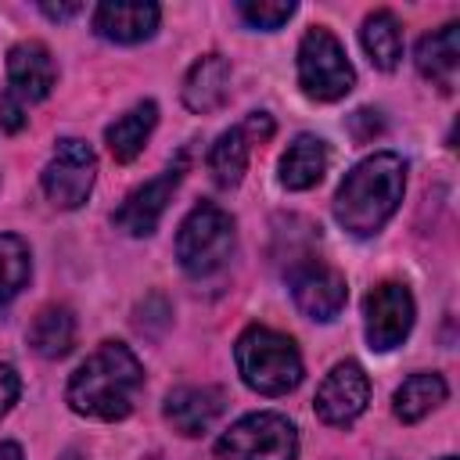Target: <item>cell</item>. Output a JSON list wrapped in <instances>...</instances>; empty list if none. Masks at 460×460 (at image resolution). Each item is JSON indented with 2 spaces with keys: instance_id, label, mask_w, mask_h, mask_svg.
Returning a JSON list of instances; mask_svg holds the SVG:
<instances>
[{
  "instance_id": "obj_1",
  "label": "cell",
  "mask_w": 460,
  "mask_h": 460,
  "mask_svg": "<svg viewBox=\"0 0 460 460\" xmlns=\"http://www.w3.org/2000/svg\"><path fill=\"white\" fill-rule=\"evenodd\" d=\"M140 385H144V370L137 356L119 341H104L93 356L79 363L65 395H68V406L83 417L122 420L133 410Z\"/></svg>"
},
{
  "instance_id": "obj_2",
  "label": "cell",
  "mask_w": 460,
  "mask_h": 460,
  "mask_svg": "<svg viewBox=\"0 0 460 460\" xmlns=\"http://www.w3.org/2000/svg\"><path fill=\"white\" fill-rule=\"evenodd\" d=\"M402 187H406V162L392 151L370 155L352 172H345L334 194V216L349 234L370 237L399 208Z\"/></svg>"
},
{
  "instance_id": "obj_3",
  "label": "cell",
  "mask_w": 460,
  "mask_h": 460,
  "mask_svg": "<svg viewBox=\"0 0 460 460\" xmlns=\"http://www.w3.org/2000/svg\"><path fill=\"white\" fill-rule=\"evenodd\" d=\"M237 370L259 395H284L302 381V356L295 341L270 327H248L234 345Z\"/></svg>"
},
{
  "instance_id": "obj_4",
  "label": "cell",
  "mask_w": 460,
  "mask_h": 460,
  "mask_svg": "<svg viewBox=\"0 0 460 460\" xmlns=\"http://www.w3.org/2000/svg\"><path fill=\"white\" fill-rule=\"evenodd\" d=\"M234 252V219L212 201L190 208L176 234V259L190 277H208L226 266Z\"/></svg>"
},
{
  "instance_id": "obj_5",
  "label": "cell",
  "mask_w": 460,
  "mask_h": 460,
  "mask_svg": "<svg viewBox=\"0 0 460 460\" xmlns=\"http://www.w3.org/2000/svg\"><path fill=\"white\" fill-rule=\"evenodd\" d=\"M295 424L280 413H248L216 442L219 460H295Z\"/></svg>"
},
{
  "instance_id": "obj_6",
  "label": "cell",
  "mask_w": 460,
  "mask_h": 460,
  "mask_svg": "<svg viewBox=\"0 0 460 460\" xmlns=\"http://www.w3.org/2000/svg\"><path fill=\"white\" fill-rule=\"evenodd\" d=\"M298 86L313 101H338L356 86L341 43L327 29H309L298 43Z\"/></svg>"
},
{
  "instance_id": "obj_7",
  "label": "cell",
  "mask_w": 460,
  "mask_h": 460,
  "mask_svg": "<svg viewBox=\"0 0 460 460\" xmlns=\"http://www.w3.org/2000/svg\"><path fill=\"white\" fill-rule=\"evenodd\" d=\"M93 176H97V155L90 144L75 140V137H65L58 140L47 169H43V190L50 198V205L58 208H79L86 198H90V187H93Z\"/></svg>"
},
{
  "instance_id": "obj_8",
  "label": "cell",
  "mask_w": 460,
  "mask_h": 460,
  "mask_svg": "<svg viewBox=\"0 0 460 460\" xmlns=\"http://www.w3.org/2000/svg\"><path fill=\"white\" fill-rule=\"evenodd\" d=\"M363 316H367V341L377 352H388L395 345H402V338L413 327V295L406 284L385 280L377 288H370L367 302H363Z\"/></svg>"
},
{
  "instance_id": "obj_9",
  "label": "cell",
  "mask_w": 460,
  "mask_h": 460,
  "mask_svg": "<svg viewBox=\"0 0 460 460\" xmlns=\"http://www.w3.org/2000/svg\"><path fill=\"white\" fill-rule=\"evenodd\" d=\"M183 172H187V155H176V162H172L169 169H162L155 180H147L144 187H137V190L122 201V208L115 212V226L126 230L129 237H147V234L158 226V219H162V212H165L172 190H176L180 180H183Z\"/></svg>"
},
{
  "instance_id": "obj_10",
  "label": "cell",
  "mask_w": 460,
  "mask_h": 460,
  "mask_svg": "<svg viewBox=\"0 0 460 460\" xmlns=\"http://www.w3.org/2000/svg\"><path fill=\"white\" fill-rule=\"evenodd\" d=\"M367 399H370V377L356 359H345L323 377L316 392V417L323 424L345 428L367 410Z\"/></svg>"
},
{
  "instance_id": "obj_11",
  "label": "cell",
  "mask_w": 460,
  "mask_h": 460,
  "mask_svg": "<svg viewBox=\"0 0 460 460\" xmlns=\"http://www.w3.org/2000/svg\"><path fill=\"white\" fill-rule=\"evenodd\" d=\"M291 295H295V305L309 316V320H334L349 298V288H345V277L334 270V266H323V262H302L291 270Z\"/></svg>"
},
{
  "instance_id": "obj_12",
  "label": "cell",
  "mask_w": 460,
  "mask_h": 460,
  "mask_svg": "<svg viewBox=\"0 0 460 460\" xmlns=\"http://www.w3.org/2000/svg\"><path fill=\"white\" fill-rule=\"evenodd\" d=\"M7 93H14L22 104L43 101L54 90V58L43 43L25 40L18 47H11L7 54Z\"/></svg>"
},
{
  "instance_id": "obj_13",
  "label": "cell",
  "mask_w": 460,
  "mask_h": 460,
  "mask_svg": "<svg viewBox=\"0 0 460 460\" xmlns=\"http://www.w3.org/2000/svg\"><path fill=\"white\" fill-rule=\"evenodd\" d=\"M226 395L223 388L212 385H183L172 388L165 399V420L180 431V435H201L216 424V417L223 413Z\"/></svg>"
},
{
  "instance_id": "obj_14",
  "label": "cell",
  "mask_w": 460,
  "mask_h": 460,
  "mask_svg": "<svg viewBox=\"0 0 460 460\" xmlns=\"http://www.w3.org/2000/svg\"><path fill=\"white\" fill-rule=\"evenodd\" d=\"M158 4H140V0H115L101 4L93 11V29L111 40V43H140L158 29Z\"/></svg>"
},
{
  "instance_id": "obj_15",
  "label": "cell",
  "mask_w": 460,
  "mask_h": 460,
  "mask_svg": "<svg viewBox=\"0 0 460 460\" xmlns=\"http://www.w3.org/2000/svg\"><path fill=\"white\" fill-rule=\"evenodd\" d=\"M417 68L424 79H431L438 90H453L456 83V68H460V25L449 22L435 32H428L417 43Z\"/></svg>"
},
{
  "instance_id": "obj_16",
  "label": "cell",
  "mask_w": 460,
  "mask_h": 460,
  "mask_svg": "<svg viewBox=\"0 0 460 460\" xmlns=\"http://www.w3.org/2000/svg\"><path fill=\"white\" fill-rule=\"evenodd\" d=\"M230 93V65L223 54H205L190 65L183 79V104L190 111H216Z\"/></svg>"
},
{
  "instance_id": "obj_17",
  "label": "cell",
  "mask_w": 460,
  "mask_h": 460,
  "mask_svg": "<svg viewBox=\"0 0 460 460\" xmlns=\"http://www.w3.org/2000/svg\"><path fill=\"white\" fill-rule=\"evenodd\" d=\"M327 172V144L313 133H298L280 155V183L288 190H309Z\"/></svg>"
},
{
  "instance_id": "obj_18",
  "label": "cell",
  "mask_w": 460,
  "mask_h": 460,
  "mask_svg": "<svg viewBox=\"0 0 460 460\" xmlns=\"http://www.w3.org/2000/svg\"><path fill=\"white\" fill-rule=\"evenodd\" d=\"M155 122H158V104H155V101H140V104H133L126 115H119V119L104 129V140H108L111 158H115V162H133V158L144 151V144H147Z\"/></svg>"
},
{
  "instance_id": "obj_19",
  "label": "cell",
  "mask_w": 460,
  "mask_h": 460,
  "mask_svg": "<svg viewBox=\"0 0 460 460\" xmlns=\"http://www.w3.org/2000/svg\"><path fill=\"white\" fill-rule=\"evenodd\" d=\"M72 341H75V316H72V309L47 305V309L36 313V320L29 327V345L40 356L58 359V356H65L72 349Z\"/></svg>"
},
{
  "instance_id": "obj_20",
  "label": "cell",
  "mask_w": 460,
  "mask_h": 460,
  "mask_svg": "<svg viewBox=\"0 0 460 460\" xmlns=\"http://www.w3.org/2000/svg\"><path fill=\"white\" fill-rule=\"evenodd\" d=\"M363 50L370 54V61L385 72H392L402 58V29L395 22L392 11H374L367 22H363Z\"/></svg>"
},
{
  "instance_id": "obj_21",
  "label": "cell",
  "mask_w": 460,
  "mask_h": 460,
  "mask_svg": "<svg viewBox=\"0 0 460 460\" xmlns=\"http://www.w3.org/2000/svg\"><path fill=\"white\" fill-rule=\"evenodd\" d=\"M438 402H446V381L438 374H413L402 381V388L395 392V417L402 424H417L420 417H428Z\"/></svg>"
},
{
  "instance_id": "obj_22",
  "label": "cell",
  "mask_w": 460,
  "mask_h": 460,
  "mask_svg": "<svg viewBox=\"0 0 460 460\" xmlns=\"http://www.w3.org/2000/svg\"><path fill=\"white\" fill-rule=\"evenodd\" d=\"M248 147L252 144H248V137H244L241 126L219 133V140L208 151V169H212V180L219 187H237L241 183V176L248 169Z\"/></svg>"
},
{
  "instance_id": "obj_23",
  "label": "cell",
  "mask_w": 460,
  "mask_h": 460,
  "mask_svg": "<svg viewBox=\"0 0 460 460\" xmlns=\"http://www.w3.org/2000/svg\"><path fill=\"white\" fill-rule=\"evenodd\" d=\"M32 259L29 244L18 234H0V305H7L29 280Z\"/></svg>"
},
{
  "instance_id": "obj_24",
  "label": "cell",
  "mask_w": 460,
  "mask_h": 460,
  "mask_svg": "<svg viewBox=\"0 0 460 460\" xmlns=\"http://www.w3.org/2000/svg\"><path fill=\"white\" fill-rule=\"evenodd\" d=\"M291 14H295L291 0H244L241 4V18L255 29H280Z\"/></svg>"
},
{
  "instance_id": "obj_25",
  "label": "cell",
  "mask_w": 460,
  "mask_h": 460,
  "mask_svg": "<svg viewBox=\"0 0 460 460\" xmlns=\"http://www.w3.org/2000/svg\"><path fill=\"white\" fill-rule=\"evenodd\" d=\"M0 126L7 133H18L25 126V104L14 93H0Z\"/></svg>"
},
{
  "instance_id": "obj_26",
  "label": "cell",
  "mask_w": 460,
  "mask_h": 460,
  "mask_svg": "<svg viewBox=\"0 0 460 460\" xmlns=\"http://www.w3.org/2000/svg\"><path fill=\"white\" fill-rule=\"evenodd\" d=\"M244 137H248V144H262V140H270L273 137V119L266 115V111H252L248 119H244Z\"/></svg>"
},
{
  "instance_id": "obj_27",
  "label": "cell",
  "mask_w": 460,
  "mask_h": 460,
  "mask_svg": "<svg viewBox=\"0 0 460 460\" xmlns=\"http://www.w3.org/2000/svg\"><path fill=\"white\" fill-rule=\"evenodd\" d=\"M18 392H22V381H18V374H14L11 367H4V363H0V417H4V413L14 406Z\"/></svg>"
},
{
  "instance_id": "obj_28",
  "label": "cell",
  "mask_w": 460,
  "mask_h": 460,
  "mask_svg": "<svg viewBox=\"0 0 460 460\" xmlns=\"http://www.w3.org/2000/svg\"><path fill=\"white\" fill-rule=\"evenodd\" d=\"M79 11H83V4H43V14H50V18H72Z\"/></svg>"
},
{
  "instance_id": "obj_29",
  "label": "cell",
  "mask_w": 460,
  "mask_h": 460,
  "mask_svg": "<svg viewBox=\"0 0 460 460\" xmlns=\"http://www.w3.org/2000/svg\"><path fill=\"white\" fill-rule=\"evenodd\" d=\"M0 460H25L14 442H0Z\"/></svg>"
},
{
  "instance_id": "obj_30",
  "label": "cell",
  "mask_w": 460,
  "mask_h": 460,
  "mask_svg": "<svg viewBox=\"0 0 460 460\" xmlns=\"http://www.w3.org/2000/svg\"><path fill=\"white\" fill-rule=\"evenodd\" d=\"M442 460H456V456H442Z\"/></svg>"
},
{
  "instance_id": "obj_31",
  "label": "cell",
  "mask_w": 460,
  "mask_h": 460,
  "mask_svg": "<svg viewBox=\"0 0 460 460\" xmlns=\"http://www.w3.org/2000/svg\"><path fill=\"white\" fill-rule=\"evenodd\" d=\"M65 460H79V456H65Z\"/></svg>"
}]
</instances>
